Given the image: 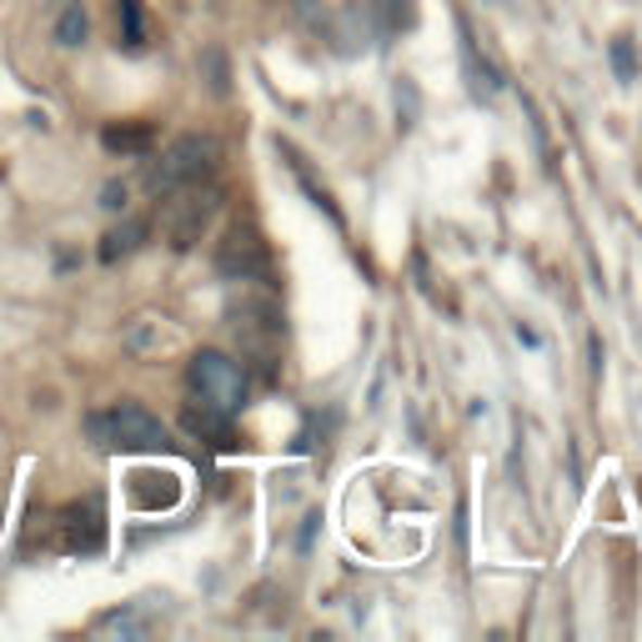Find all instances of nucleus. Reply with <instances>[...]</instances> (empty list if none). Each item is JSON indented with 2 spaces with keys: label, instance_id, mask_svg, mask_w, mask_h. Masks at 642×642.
Wrapping results in <instances>:
<instances>
[{
  "label": "nucleus",
  "instance_id": "15",
  "mask_svg": "<svg viewBox=\"0 0 642 642\" xmlns=\"http://www.w3.org/2000/svg\"><path fill=\"white\" fill-rule=\"evenodd\" d=\"M291 171H297V181L306 186V197H312V206H322V211H327V216H331V222H341V216H337V201L327 197V186H316V181H312V171H306L297 156H291Z\"/></svg>",
  "mask_w": 642,
  "mask_h": 642
},
{
  "label": "nucleus",
  "instance_id": "4",
  "mask_svg": "<svg viewBox=\"0 0 642 642\" xmlns=\"http://www.w3.org/2000/svg\"><path fill=\"white\" fill-rule=\"evenodd\" d=\"M166 241L171 251H191L201 237H206V226L216 222V211H222V191L211 181H191V186H176L166 191Z\"/></svg>",
  "mask_w": 642,
  "mask_h": 642
},
{
  "label": "nucleus",
  "instance_id": "6",
  "mask_svg": "<svg viewBox=\"0 0 642 642\" xmlns=\"http://www.w3.org/2000/svg\"><path fill=\"white\" fill-rule=\"evenodd\" d=\"M61 547L66 552H101L105 547V507L101 498H76L61 512Z\"/></svg>",
  "mask_w": 642,
  "mask_h": 642
},
{
  "label": "nucleus",
  "instance_id": "11",
  "mask_svg": "<svg viewBox=\"0 0 642 642\" xmlns=\"http://www.w3.org/2000/svg\"><path fill=\"white\" fill-rule=\"evenodd\" d=\"M86 36H91V21H86V11H80V0H66L61 15H55V40H61L66 51H80Z\"/></svg>",
  "mask_w": 642,
  "mask_h": 642
},
{
  "label": "nucleus",
  "instance_id": "17",
  "mask_svg": "<svg viewBox=\"0 0 642 642\" xmlns=\"http://www.w3.org/2000/svg\"><path fill=\"white\" fill-rule=\"evenodd\" d=\"M96 628H101V632H126V638H141L146 622H141V617H131V613H111V617H101Z\"/></svg>",
  "mask_w": 642,
  "mask_h": 642
},
{
  "label": "nucleus",
  "instance_id": "16",
  "mask_svg": "<svg viewBox=\"0 0 642 642\" xmlns=\"http://www.w3.org/2000/svg\"><path fill=\"white\" fill-rule=\"evenodd\" d=\"M607 55H613L617 80H638V55H632V40L628 36H617L613 46H607Z\"/></svg>",
  "mask_w": 642,
  "mask_h": 642
},
{
  "label": "nucleus",
  "instance_id": "2",
  "mask_svg": "<svg viewBox=\"0 0 642 642\" xmlns=\"http://www.w3.org/2000/svg\"><path fill=\"white\" fill-rule=\"evenodd\" d=\"M86 437L101 452H166L171 446V432L161 427V417H151L141 402H116L111 412H91Z\"/></svg>",
  "mask_w": 642,
  "mask_h": 642
},
{
  "label": "nucleus",
  "instance_id": "5",
  "mask_svg": "<svg viewBox=\"0 0 642 642\" xmlns=\"http://www.w3.org/2000/svg\"><path fill=\"white\" fill-rule=\"evenodd\" d=\"M216 272L226 281H266L272 276V256H266V241L256 226H231L216 247Z\"/></svg>",
  "mask_w": 642,
  "mask_h": 642
},
{
  "label": "nucleus",
  "instance_id": "8",
  "mask_svg": "<svg viewBox=\"0 0 642 642\" xmlns=\"http://www.w3.org/2000/svg\"><path fill=\"white\" fill-rule=\"evenodd\" d=\"M181 427L191 437H201L206 446H231V417H226V412H211V406L191 402L186 406V417H181Z\"/></svg>",
  "mask_w": 642,
  "mask_h": 642
},
{
  "label": "nucleus",
  "instance_id": "1",
  "mask_svg": "<svg viewBox=\"0 0 642 642\" xmlns=\"http://www.w3.org/2000/svg\"><path fill=\"white\" fill-rule=\"evenodd\" d=\"M216 166H222V141H216V136H176L161 156L146 161L141 186L151 191V197H166V191H176V186L211 181Z\"/></svg>",
  "mask_w": 642,
  "mask_h": 642
},
{
  "label": "nucleus",
  "instance_id": "18",
  "mask_svg": "<svg viewBox=\"0 0 642 642\" xmlns=\"http://www.w3.org/2000/svg\"><path fill=\"white\" fill-rule=\"evenodd\" d=\"M96 206L101 211H126V181H105L101 197H96Z\"/></svg>",
  "mask_w": 642,
  "mask_h": 642
},
{
  "label": "nucleus",
  "instance_id": "13",
  "mask_svg": "<svg viewBox=\"0 0 642 642\" xmlns=\"http://www.w3.org/2000/svg\"><path fill=\"white\" fill-rule=\"evenodd\" d=\"M372 11H377L381 30H406V26H417V0H372Z\"/></svg>",
  "mask_w": 642,
  "mask_h": 642
},
{
  "label": "nucleus",
  "instance_id": "14",
  "mask_svg": "<svg viewBox=\"0 0 642 642\" xmlns=\"http://www.w3.org/2000/svg\"><path fill=\"white\" fill-rule=\"evenodd\" d=\"M201 76H206L211 96H226L231 91V66H226V55L211 46V51H201Z\"/></svg>",
  "mask_w": 642,
  "mask_h": 642
},
{
  "label": "nucleus",
  "instance_id": "12",
  "mask_svg": "<svg viewBox=\"0 0 642 642\" xmlns=\"http://www.w3.org/2000/svg\"><path fill=\"white\" fill-rule=\"evenodd\" d=\"M116 15H121V46H126V51H141V46H146V11H141V0H116Z\"/></svg>",
  "mask_w": 642,
  "mask_h": 642
},
{
  "label": "nucleus",
  "instance_id": "10",
  "mask_svg": "<svg viewBox=\"0 0 642 642\" xmlns=\"http://www.w3.org/2000/svg\"><path fill=\"white\" fill-rule=\"evenodd\" d=\"M151 141H156V131L141 126V121H136V126H105L101 131V146L105 151H116V156H146Z\"/></svg>",
  "mask_w": 642,
  "mask_h": 642
},
{
  "label": "nucleus",
  "instance_id": "7",
  "mask_svg": "<svg viewBox=\"0 0 642 642\" xmlns=\"http://www.w3.org/2000/svg\"><path fill=\"white\" fill-rule=\"evenodd\" d=\"M121 347H126L131 356H166V352L181 347V337H176V327H171L166 316L146 312V316H136L131 327L121 331Z\"/></svg>",
  "mask_w": 642,
  "mask_h": 642
},
{
  "label": "nucleus",
  "instance_id": "9",
  "mask_svg": "<svg viewBox=\"0 0 642 642\" xmlns=\"http://www.w3.org/2000/svg\"><path fill=\"white\" fill-rule=\"evenodd\" d=\"M146 231H151L146 222H121L116 231H105V237H101L96 256H101L105 266H111V262H126L131 251H141V247H146Z\"/></svg>",
  "mask_w": 642,
  "mask_h": 642
},
{
  "label": "nucleus",
  "instance_id": "3",
  "mask_svg": "<svg viewBox=\"0 0 642 642\" xmlns=\"http://www.w3.org/2000/svg\"><path fill=\"white\" fill-rule=\"evenodd\" d=\"M186 387H191V396H197L201 406L226 412V417H237L241 406H247V396H251L247 367H241L237 356L216 352V347H201V352L186 362Z\"/></svg>",
  "mask_w": 642,
  "mask_h": 642
}]
</instances>
